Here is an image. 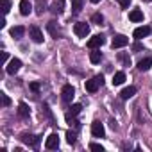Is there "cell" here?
<instances>
[{
    "label": "cell",
    "instance_id": "4",
    "mask_svg": "<svg viewBox=\"0 0 152 152\" xmlns=\"http://www.w3.org/2000/svg\"><path fill=\"white\" fill-rule=\"evenodd\" d=\"M20 68H22V61H20L18 57H13V59L6 64V72H7L9 75H15Z\"/></svg>",
    "mask_w": 152,
    "mask_h": 152
},
{
    "label": "cell",
    "instance_id": "20",
    "mask_svg": "<svg viewBox=\"0 0 152 152\" xmlns=\"http://www.w3.org/2000/svg\"><path fill=\"white\" fill-rule=\"evenodd\" d=\"M47 29H48V32H50L56 39H57V38H61V31H59V29H56V22H48Z\"/></svg>",
    "mask_w": 152,
    "mask_h": 152
},
{
    "label": "cell",
    "instance_id": "32",
    "mask_svg": "<svg viewBox=\"0 0 152 152\" xmlns=\"http://www.w3.org/2000/svg\"><path fill=\"white\" fill-rule=\"evenodd\" d=\"M7 59H9V56H7V52H2V64H4V66L7 64Z\"/></svg>",
    "mask_w": 152,
    "mask_h": 152
},
{
    "label": "cell",
    "instance_id": "5",
    "mask_svg": "<svg viewBox=\"0 0 152 152\" xmlns=\"http://www.w3.org/2000/svg\"><path fill=\"white\" fill-rule=\"evenodd\" d=\"M127 43H129L127 36H124V34H118V36H115V38H113V41H111V47H113V48H122V47H125Z\"/></svg>",
    "mask_w": 152,
    "mask_h": 152
},
{
    "label": "cell",
    "instance_id": "28",
    "mask_svg": "<svg viewBox=\"0 0 152 152\" xmlns=\"http://www.w3.org/2000/svg\"><path fill=\"white\" fill-rule=\"evenodd\" d=\"M9 9H11V0H2V11H4V15H7Z\"/></svg>",
    "mask_w": 152,
    "mask_h": 152
},
{
    "label": "cell",
    "instance_id": "18",
    "mask_svg": "<svg viewBox=\"0 0 152 152\" xmlns=\"http://www.w3.org/2000/svg\"><path fill=\"white\" fill-rule=\"evenodd\" d=\"M100 59H102V54H100V50H97V48H91V52H90V61H91L93 64H97V63H100Z\"/></svg>",
    "mask_w": 152,
    "mask_h": 152
},
{
    "label": "cell",
    "instance_id": "34",
    "mask_svg": "<svg viewBox=\"0 0 152 152\" xmlns=\"http://www.w3.org/2000/svg\"><path fill=\"white\" fill-rule=\"evenodd\" d=\"M31 90L32 91H39V84L38 83H31Z\"/></svg>",
    "mask_w": 152,
    "mask_h": 152
},
{
    "label": "cell",
    "instance_id": "23",
    "mask_svg": "<svg viewBox=\"0 0 152 152\" xmlns=\"http://www.w3.org/2000/svg\"><path fill=\"white\" fill-rule=\"evenodd\" d=\"M81 9H83V0H72V11L77 15L81 13Z\"/></svg>",
    "mask_w": 152,
    "mask_h": 152
},
{
    "label": "cell",
    "instance_id": "11",
    "mask_svg": "<svg viewBox=\"0 0 152 152\" xmlns=\"http://www.w3.org/2000/svg\"><path fill=\"white\" fill-rule=\"evenodd\" d=\"M45 147H47L48 150L57 148V147H59V136H57V134H50V136L47 138V141H45Z\"/></svg>",
    "mask_w": 152,
    "mask_h": 152
},
{
    "label": "cell",
    "instance_id": "12",
    "mask_svg": "<svg viewBox=\"0 0 152 152\" xmlns=\"http://www.w3.org/2000/svg\"><path fill=\"white\" fill-rule=\"evenodd\" d=\"M64 9V0H56V2L50 6V13L52 15H61Z\"/></svg>",
    "mask_w": 152,
    "mask_h": 152
},
{
    "label": "cell",
    "instance_id": "3",
    "mask_svg": "<svg viewBox=\"0 0 152 152\" xmlns=\"http://www.w3.org/2000/svg\"><path fill=\"white\" fill-rule=\"evenodd\" d=\"M73 32L77 34L79 38H86V36L90 34V25L84 23V22H79V23H75V25H73Z\"/></svg>",
    "mask_w": 152,
    "mask_h": 152
},
{
    "label": "cell",
    "instance_id": "29",
    "mask_svg": "<svg viewBox=\"0 0 152 152\" xmlns=\"http://www.w3.org/2000/svg\"><path fill=\"white\" fill-rule=\"evenodd\" d=\"M90 150H95V152H104V147L100 143H91L90 145Z\"/></svg>",
    "mask_w": 152,
    "mask_h": 152
},
{
    "label": "cell",
    "instance_id": "8",
    "mask_svg": "<svg viewBox=\"0 0 152 152\" xmlns=\"http://www.w3.org/2000/svg\"><path fill=\"white\" fill-rule=\"evenodd\" d=\"M104 36H100V34H97V36H93V38H90L88 39V47L90 48H100L102 45H104Z\"/></svg>",
    "mask_w": 152,
    "mask_h": 152
},
{
    "label": "cell",
    "instance_id": "19",
    "mask_svg": "<svg viewBox=\"0 0 152 152\" xmlns=\"http://www.w3.org/2000/svg\"><path fill=\"white\" fill-rule=\"evenodd\" d=\"M124 81H125V73H124V72H116V73L113 75V84H115V86L124 84Z\"/></svg>",
    "mask_w": 152,
    "mask_h": 152
},
{
    "label": "cell",
    "instance_id": "1",
    "mask_svg": "<svg viewBox=\"0 0 152 152\" xmlns=\"http://www.w3.org/2000/svg\"><path fill=\"white\" fill-rule=\"evenodd\" d=\"M102 83H104V77H102V75H95L93 79L86 81L84 88H86V91H90V93H95V91L99 90V86H102Z\"/></svg>",
    "mask_w": 152,
    "mask_h": 152
},
{
    "label": "cell",
    "instance_id": "30",
    "mask_svg": "<svg viewBox=\"0 0 152 152\" xmlns=\"http://www.w3.org/2000/svg\"><path fill=\"white\" fill-rule=\"evenodd\" d=\"M2 106L4 107H7V106H11V99L6 95V93H2Z\"/></svg>",
    "mask_w": 152,
    "mask_h": 152
},
{
    "label": "cell",
    "instance_id": "7",
    "mask_svg": "<svg viewBox=\"0 0 152 152\" xmlns=\"http://www.w3.org/2000/svg\"><path fill=\"white\" fill-rule=\"evenodd\" d=\"M29 36L32 38V41H34V43H43V32H41L38 27H34V25H32V27L29 29Z\"/></svg>",
    "mask_w": 152,
    "mask_h": 152
},
{
    "label": "cell",
    "instance_id": "31",
    "mask_svg": "<svg viewBox=\"0 0 152 152\" xmlns=\"http://www.w3.org/2000/svg\"><path fill=\"white\" fill-rule=\"evenodd\" d=\"M118 57H120V59H122V61H124V64H125V66H129V64H131V59H129V57H127V56H124V54H120V56H118Z\"/></svg>",
    "mask_w": 152,
    "mask_h": 152
},
{
    "label": "cell",
    "instance_id": "25",
    "mask_svg": "<svg viewBox=\"0 0 152 152\" xmlns=\"http://www.w3.org/2000/svg\"><path fill=\"white\" fill-rule=\"evenodd\" d=\"M66 141H68L70 145H75V141H77V134L72 132V131H68V132H66Z\"/></svg>",
    "mask_w": 152,
    "mask_h": 152
},
{
    "label": "cell",
    "instance_id": "13",
    "mask_svg": "<svg viewBox=\"0 0 152 152\" xmlns=\"http://www.w3.org/2000/svg\"><path fill=\"white\" fill-rule=\"evenodd\" d=\"M31 11H32L31 2H29V0H22V2H20V13H22L23 16H29V15H31Z\"/></svg>",
    "mask_w": 152,
    "mask_h": 152
},
{
    "label": "cell",
    "instance_id": "16",
    "mask_svg": "<svg viewBox=\"0 0 152 152\" xmlns=\"http://www.w3.org/2000/svg\"><path fill=\"white\" fill-rule=\"evenodd\" d=\"M18 115H20L22 118H29L31 109H29V106H27L25 102H20V106H18Z\"/></svg>",
    "mask_w": 152,
    "mask_h": 152
},
{
    "label": "cell",
    "instance_id": "15",
    "mask_svg": "<svg viewBox=\"0 0 152 152\" xmlns=\"http://www.w3.org/2000/svg\"><path fill=\"white\" fill-rule=\"evenodd\" d=\"M134 93H136V88H134V86H129V88H124V90H122L120 97H122L124 100H129L131 97H134Z\"/></svg>",
    "mask_w": 152,
    "mask_h": 152
},
{
    "label": "cell",
    "instance_id": "10",
    "mask_svg": "<svg viewBox=\"0 0 152 152\" xmlns=\"http://www.w3.org/2000/svg\"><path fill=\"white\" fill-rule=\"evenodd\" d=\"M22 141L36 148V147L39 145V136H32V134H27V132H25V134H22Z\"/></svg>",
    "mask_w": 152,
    "mask_h": 152
},
{
    "label": "cell",
    "instance_id": "21",
    "mask_svg": "<svg viewBox=\"0 0 152 152\" xmlns=\"http://www.w3.org/2000/svg\"><path fill=\"white\" fill-rule=\"evenodd\" d=\"M9 32H11V36H13V38H22V36H23V32H25V29H23L22 25H16V27H13Z\"/></svg>",
    "mask_w": 152,
    "mask_h": 152
},
{
    "label": "cell",
    "instance_id": "37",
    "mask_svg": "<svg viewBox=\"0 0 152 152\" xmlns=\"http://www.w3.org/2000/svg\"><path fill=\"white\" fill-rule=\"evenodd\" d=\"M145 2H152V0H145Z\"/></svg>",
    "mask_w": 152,
    "mask_h": 152
},
{
    "label": "cell",
    "instance_id": "2",
    "mask_svg": "<svg viewBox=\"0 0 152 152\" xmlns=\"http://www.w3.org/2000/svg\"><path fill=\"white\" fill-rule=\"evenodd\" d=\"M73 97H75V90H73V86H72V84L63 86V91H61V99H63V102H64V104H70Z\"/></svg>",
    "mask_w": 152,
    "mask_h": 152
},
{
    "label": "cell",
    "instance_id": "14",
    "mask_svg": "<svg viewBox=\"0 0 152 152\" xmlns=\"http://www.w3.org/2000/svg\"><path fill=\"white\" fill-rule=\"evenodd\" d=\"M150 66H152V59H150V57H145V59L138 61V70H140V72H147Z\"/></svg>",
    "mask_w": 152,
    "mask_h": 152
},
{
    "label": "cell",
    "instance_id": "6",
    "mask_svg": "<svg viewBox=\"0 0 152 152\" xmlns=\"http://www.w3.org/2000/svg\"><path fill=\"white\" fill-rule=\"evenodd\" d=\"M150 31H152V29H150L148 25H141V27L134 29V34H132V36H134L136 39H143L145 36H148V34H150Z\"/></svg>",
    "mask_w": 152,
    "mask_h": 152
},
{
    "label": "cell",
    "instance_id": "17",
    "mask_svg": "<svg viewBox=\"0 0 152 152\" xmlns=\"http://www.w3.org/2000/svg\"><path fill=\"white\" fill-rule=\"evenodd\" d=\"M129 20H131V22H141V20H143V13H141L140 9H132V11L129 13Z\"/></svg>",
    "mask_w": 152,
    "mask_h": 152
},
{
    "label": "cell",
    "instance_id": "36",
    "mask_svg": "<svg viewBox=\"0 0 152 152\" xmlns=\"http://www.w3.org/2000/svg\"><path fill=\"white\" fill-rule=\"evenodd\" d=\"M91 2H93V4H99V2H100V0H91Z\"/></svg>",
    "mask_w": 152,
    "mask_h": 152
},
{
    "label": "cell",
    "instance_id": "26",
    "mask_svg": "<svg viewBox=\"0 0 152 152\" xmlns=\"http://www.w3.org/2000/svg\"><path fill=\"white\" fill-rule=\"evenodd\" d=\"M91 22H93V23H97V25H100V23L104 22V16H102L100 13H95V15L91 16Z\"/></svg>",
    "mask_w": 152,
    "mask_h": 152
},
{
    "label": "cell",
    "instance_id": "22",
    "mask_svg": "<svg viewBox=\"0 0 152 152\" xmlns=\"http://www.w3.org/2000/svg\"><path fill=\"white\" fill-rule=\"evenodd\" d=\"M47 11V0H38V4H36V13L38 15H43Z\"/></svg>",
    "mask_w": 152,
    "mask_h": 152
},
{
    "label": "cell",
    "instance_id": "9",
    "mask_svg": "<svg viewBox=\"0 0 152 152\" xmlns=\"http://www.w3.org/2000/svg\"><path fill=\"white\" fill-rule=\"evenodd\" d=\"M91 134H93L95 138H104V134H106L104 125H102L100 122H93V124H91Z\"/></svg>",
    "mask_w": 152,
    "mask_h": 152
},
{
    "label": "cell",
    "instance_id": "35",
    "mask_svg": "<svg viewBox=\"0 0 152 152\" xmlns=\"http://www.w3.org/2000/svg\"><path fill=\"white\" fill-rule=\"evenodd\" d=\"M141 48H143V47H141L140 43H134V45H132V50H136V52H138V50H141Z\"/></svg>",
    "mask_w": 152,
    "mask_h": 152
},
{
    "label": "cell",
    "instance_id": "27",
    "mask_svg": "<svg viewBox=\"0 0 152 152\" xmlns=\"http://www.w3.org/2000/svg\"><path fill=\"white\" fill-rule=\"evenodd\" d=\"M81 109H83V106H81V104H73V106L70 107V113H72V115H75V116H77V115L81 113Z\"/></svg>",
    "mask_w": 152,
    "mask_h": 152
},
{
    "label": "cell",
    "instance_id": "33",
    "mask_svg": "<svg viewBox=\"0 0 152 152\" xmlns=\"http://www.w3.org/2000/svg\"><path fill=\"white\" fill-rule=\"evenodd\" d=\"M118 2H120V6H122V7H129L131 0H118Z\"/></svg>",
    "mask_w": 152,
    "mask_h": 152
},
{
    "label": "cell",
    "instance_id": "24",
    "mask_svg": "<svg viewBox=\"0 0 152 152\" xmlns=\"http://www.w3.org/2000/svg\"><path fill=\"white\" fill-rule=\"evenodd\" d=\"M66 124H70V125H73V127H79V122L75 120V115H72V113L66 115Z\"/></svg>",
    "mask_w": 152,
    "mask_h": 152
}]
</instances>
